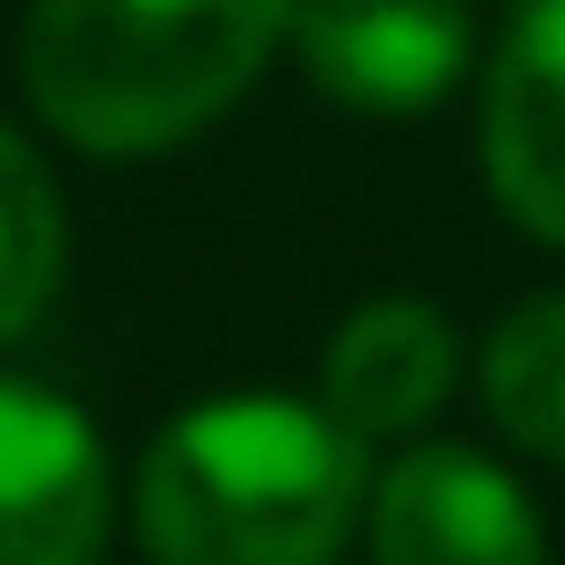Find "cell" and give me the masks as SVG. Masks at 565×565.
<instances>
[{
	"mask_svg": "<svg viewBox=\"0 0 565 565\" xmlns=\"http://www.w3.org/2000/svg\"><path fill=\"white\" fill-rule=\"evenodd\" d=\"M282 20L292 0H29V104L85 151H161L255 85Z\"/></svg>",
	"mask_w": 565,
	"mask_h": 565,
	"instance_id": "2",
	"label": "cell"
},
{
	"mask_svg": "<svg viewBox=\"0 0 565 565\" xmlns=\"http://www.w3.org/2000/svg\"><path fill=\"white\" fill-rule=\"evenodd\" d=\"M104 519V434L66 396L0 377V565H95Z\"/></svg>",
	"mask_w": 565,
	"mask_h": 565,
	"instance_id": "4",
	"label": "cell"
},
{
	"mask_svg": "<svg viewBox=\"0 0 565 565\" xmlns=\"http://www.w3.org/2000/svg\"><path fill=\"white\" fill-rule=\"evenodd\" d=\"M481 161L509 217L565 245V0H519L481 85Z\"/></svg>",
	"mask_w": 565,
	"mask_h": 565,
	"instance_id": "6",
	"label": "cell"
},
{
	"mask_svg": "<svg viewBox=\"0 0 565 565\" xmlns=\"http://www.w3.org/2000/svg\"><path fill=\"white\" fill-rule=\"evenodd\" d=\"M452 367H462V349H452V321L434 302H367L330 340L321 405L359 444H386V434H415L452 396Z\"/></svg>",
	"mask_w": 565,
	"mask_h": 565,
	"instance_id": "7",
	"label": "cell"
},
{
	"mask_svg": "<svg viewBox=\"0 0 565 565\" xmlns=\"http://www.w3.org/2000/svg\"><path fill=\"white\" fill-rule=\"evenodd\" d=\"M367 509V444L330 405L226 396L151 444L132 519L151 565H330Z\"/></svg>",
	"mask_w": 565,
	"mask_h": 565,
	"instance_id": "1",
	"label": "cell"
},
{
	"mask_svg": "<svg viewBox=\"0 0 565 565\" xmlns=\"http://www.w3.org/2000/svg\"><path fill=\"white\" fill-rule=\"evenodd\" d=\"M377 565H546V527L500 462L462 444H424L367 481Z\"/></svg>",
	"mask_w": 565,
	"mask_h": 565,
	"instance_id": "5",
	"label": "cell"
},
{
	"mask_svg": "<svg viewBox=\"0 0 565 565\" xmlns=\"http://www.w3.org/2000/svg\"><path fill=\"white\" fill-rule=\"evenodd\" d=\"M57 264H66L57 189H47L39 151H29V141L0 122V340H20V330L47 311V292H57Z\"/></svg>",
	"mask_w": 565,
	"mask_h": 565,
	"instance_id": "9",
	"label": "cell"
},
{
	"mask_svg": "<svg viewBox=\"0 0 565 565\" xmlns=\"http://www.w3.org/2000/svg\"><path fill=\"white\" fill-rule=\"evenodd\" d=\"M481 396L500 434L537 462H565V292L519 302L481 349Z\"/></svg>",
	"mask_w": 565,
	"mask_h": 565,
	"instance_id": "8",
	"label": "cell"
},
{
	"mask_svg": "<svg viewBox=\"0 0 565 565\" xmlns=\"http://www.w3.org/2000/svg\"><path fill=\"white\" fill-rule=\"evenodd\" d=\"M282 39L330 104L424 114L471 66V10L462 0H292Z\"/></svg>",
	"mask_w": 565,
	"mask_h": 565,
	"instance_id": "3",
	"label": "cell"
}]
</instances>
